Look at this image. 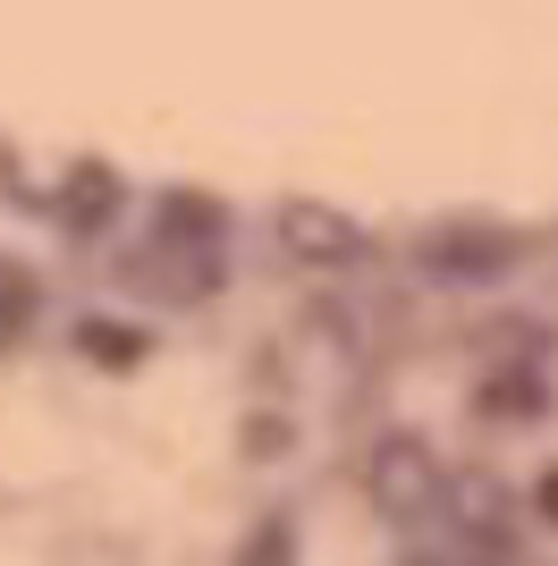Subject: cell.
<instances>
[{"instance_id":"9c48e42d","label":"cell","mask_w":558,"mask_h":566,"mask_svg":"<svg viewBox=\"0 0 558 566\" xmlns=\"http://www.w3.org/2000/svg\"><path fill=\"white\" fill-rule=\"evenodd\" d=\"M541 516L558 524V473H541Z\"/></svg>"},{"instance_id":"52a82bcc","label":"cell","mask_w":558,"mask_h":566,"mask_svg":"<svg viewBox=\"0 0 558 566\" xmlns=\"http://www.w3.org/2000/svg\"><path fill=\"white\" fill-rule=\"evenodd\" d=\"M162 237H220V212H204L195 195H178V203L162 212Z\"/></svg>"},{"instance_id":"8992f818","label":"cell","mask_w":558,"mask_h":566,"mask_svg":"<svg viewBox=\"0 0 558 566\" xmlns=\"http://www.w3.org/2000/svg\"><path fill=\"white\" fill-rule=\"evenodd\" d=\"M25 313H34V280H25L18 262H0V338H18Z\"/></svg>"},{"instance_id":"6da1fadb","label":"cell","mask_w":558,"mask_h":566,"mask_svg":"<svg viewBox=\"0 0 558 566\" xmlns=\"http://www.w3.org/2000/svg\"><path fill=\"white\" fill-rule=\"evenodd\" d=\"M441 499V465H432V449L423 440H381L372 449V507L381 516H415V507H432Z\"/></svg>"},{"instance_id":"ba28073f","label":"cell","mask_w":558,"mask_h":566,"mask_svg":"<svg viewBox=\"0 0 558 566\" xmlns=\"http://www.w3.org/2000/svg\"><path fill=\"white\" fill-rule=\"evenodd\" d=\"M102 195H111L102 169H85V187H69V220H76V229H102Z\"/></svg>"},{"instance_id":"5b68a950","label":"cell","mask_w":558,"mask_h":566,"mask_svg":"<svg viewBox=\"0 0 558 566\" xmlns=\"http://www.w3.org/2000/svg\"><path fill=\"white\" fill-rule=\"evenodd\" d=\"M76 347H85L93 364H111V373L144 364V338H136V331H118V322H85V331H76Z\"/></svg>"},{"instance_id":"7a4b0ae2","label":"cell","mask_w":558,"mask_h":566,"mask_svg":"<svg viewBox=\"0 0 558 566\" xmlns=\"http://www.w3.org/2000/svg\"><path fill=\"white\" fill-rule=\"evenodd\" d=\"M279 237H288L297 254H313V262H348V254H355V229H348V220H330L322 203H297V212H279Z\"/></svg>"},{"instance_id":"3957f363","label":"cell","mask_w":558,"mask_h":566,"mask_svg":"<svg viewBox=\"0 0 558 566\" xmlns=\"http://www.w3.org/2000/svg\"><path fill=\"white\" fill-rule=\"evenodd\" d=\"M474 406H483L490 423H534V415H541V373L516 355L508 373H490V380H483V398H474Z\"/></svg>"},{"instance_id":"277c9868","label":"cell","mask_w":558,"mask_h":566,"mask_svg":"<svg viewBox=\"0 0 558 566\" xmlns=\"http://www.w3.org/2000/svg\"><path fill=\"white\" fill-rule=\"evenodd\" d=\"M499 262H508V237H483V229H457V237L432 245V271H441V280H483Z\"/></svg>"}]
</instances>
